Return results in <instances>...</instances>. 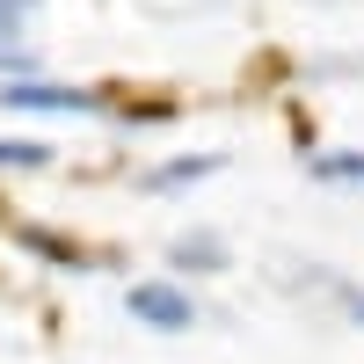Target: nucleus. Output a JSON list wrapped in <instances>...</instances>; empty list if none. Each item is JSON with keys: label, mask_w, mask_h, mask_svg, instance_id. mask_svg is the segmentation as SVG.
I'll list each match as a JSON object with an SVG mask.
<instances>
[{"label": "nucleus", "mask_w": 364, "mask_h": 364, "mask_svg": "<svg viewBox=\"0 0 364 364\" xmlns=\"http://www.w3.org/2000/svg\"><path fill=\"white\" fill-rule=\"evenodd\" d=\"M132 314H139L146 328H168V336L197 321V314H190V299H182L175 284H132Z\"/></svg>", "instance_id": "1"}, {"label": "nucleus", "mask_w": 364, "mask_h": 364, "mask_svg": "<svg viewBox=\"0 0 364 364\" xmlns=\"http://www.w3.org/2000/svg\"><path fill=\"white\" fill-rule=\"evenodd\" d=\"M8 109H87L80 87H44V80H8Z\"/></svg>", "instance_id": "2"}, {"label": "nucleus", "mask_w": 364, "mask_h": 364, "mask_svg": "<svg viewBox=\"0 0 364 364\" xmlns=\"http://www.w3.org/2000/svg\"><path fill=\"white\" fill-rule=\"evenodd\" d=\"M314 168H321L328 182H364V161H357V154H328V161H314Z\"/></svg>", "instance_id": "3"}, {"label": "nucleus", "mask_w": 364, "mask_h": 364, "mask_svg": "<svg viewBox=\"0 0 364 364\" xmlns=\"http://www.w3.org/2000/svg\"><path fill=\"white\" fill-rule=\"evenodd\" d=\"M29 161H44V146H29V139H0V168H29Z\"/></svg>", "instance_id": "4"}, {"label": "nucleus", "mask_w": 364, "mask_h": 364, "mask_svg": "<svg viewBox=\"0 0 364 364\" xmlns=\"http://www.w3.org/2000/svg\"><path fill=\"white\" fill-rule=\"evenodd\" d=\"M37 8V0H0V37H15V22Z\"/></svg>", "instance_id": "5"}, {"label": "nucleus", "mask_w": 364, "mask_h": 364, "mask_svg": "<svg viewBox=\"0 0 364 364\" xmlns=\"http://www.w3.org/2000/svg\"><path fill=\"white\" fill-rule=\"evenodd\" d=\"M357 321H364V299H357Z\"/></svg>", "instance_id": "6"}]
</instances>
